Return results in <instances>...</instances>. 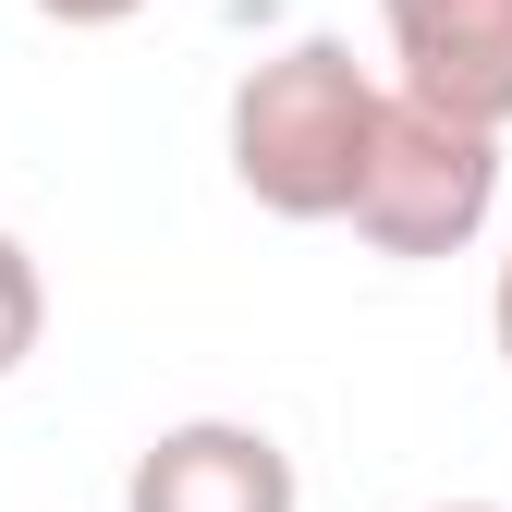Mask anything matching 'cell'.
<instances>
[{"instance_id": "obj_1", "label": "cell", "mask_w": 512, "mask_h": 512, "mask_svg": "<svg viewBox=\"0 0 512 512\" xmlns=\"http://www.w3.org/2000/svg\"><path fill=\"white\" fill-rule=\"evenodd\" d=\"M378 110H391V86L342 37H281L269 61H244V86L220 110V159L269 220H354Z\"/></svg>"}, {"instance_id": "obj_2", "label": "cell", "mask_w": 512, "mask_h": 512, "mask_svg": "<svg viewBox=\"0 0 512 512\" xmlns=\"http://www.w3.org/2000/svg\"><path fill=\"white\" fill-rule=\"evenodd\" d=\"M488 220H500V135L439 110V98H415V86H391L366 183H354V244L427 269V256H464Z\"/></svg>"}, {"instance_id": "obj_3", "label": "cell", "mask_w": 512, "mask_h": 512, "mask_svg": "<svg viewBox=\"0 0 512 512\" xmlns=\"http://www.w3.org/2000/svg\"><path fill=\"white\" fill-rule=\"evenodd\" d=\"M122 512H305V476L256 415H183L135 452Z\"/></svg>"}, {"instance_id": "obj_4", "label": "cell", "mask_w": 512, "mask_h": 512, "mask_svg": "<svg viewBox=\"0 0 512 512\" xmlns=\"http://www.w3.org/2000/svg\"><path fill=\"white\" fill-rule=\"evenodd\" d=\"M378 37H391V86L512 135V0H378Z\"/></svg>"}, {"instance_id": "obj_5", "label": "cell", "mask_w": 512, "mask_h": 512, "mask_svg": "<svg viewBox=\"0 0 512 512\" xmlns=\"http://www.w3.org/2000/svg\"><path fill=\"white\" fill-rule=\"evenodd\" d=\"M37 342H49V269L25 256V232H0V378H25Z\"/></svg>"}, {"instance_id": "obj_6", "label": "cell", "mask_w": 512, "mask_h": 512, "mask_svg": "<svg viewBox=\"0 0 512 512\" xmlns=\"http://www.w3.org/2000/svg\"><path fill=\"white\" fill-rule=\"evenodd\" d=\"M37 13H49V25H74V37H98V25H135L147 0H37Z\"/></svg>"}, {"instance_id": "obj_7", "label": "cell", "mask_w": 512, "mask_h": 512, "mask_svg": "<svg viewBox=\"0 0 512 512\" xmlns=\"http://www.w3.org/2000/svg\"><path fill=\"white\" fill-rule=\"evenodd\" d=\"M488 330H500V366H512V256H500V293H488Z\"/></svg>"}, {"instance_id": "obj_8", "label": "cell", "mask_w": 512, "mask_h": 512, "mask_svg": "<svg viewBox=\"0 0 512 512\" xmlns=\"http://www.w3.org/2000/svg\"><path fill=\"white\" fill-rule=\"evenodd\" d=\"M427 512H500V500H427Z\"/></svg>"}]
</instances>
